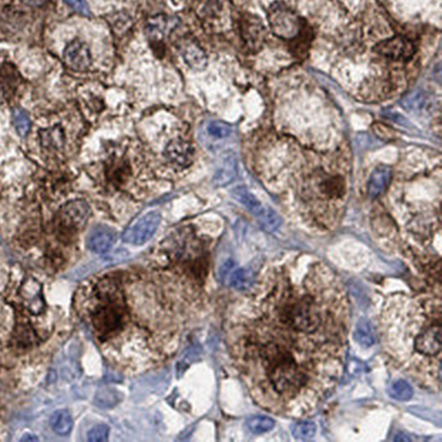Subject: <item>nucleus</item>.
<instances>
[{
  "label": "nucleus",
  "mask_w": 442,
  "mask_h": 442,
  "mask_svg": "<svg viewBox=\"0 0 442 442\" xmlns=\"http://www.w3.org/2000/svg\"><path fill=\"white\" fill-rule=\"evenodd\" d=\"M232 311L229 346L252 399L285 417L313 413L343 373L346 291L317 257L290 253L262 270Z\"/></svg>",
  "instance_id": "nucleus-1"
},
{
  "label": "nucleus",
  "mask_w": 442,
  "mask_h": 442,
  "mask_svg": "<svg viewBox=\"0 0 442 442\" xmlns=\"http://www.w3.org/2000/svg\"><path fill=\"white\" fill-rule=\"evenodd\" d=\"M441 296L395 294L381 314V339L389 358L426 389L441 388Z\"/></svg>",
  "instance_id": "nucleus-2"
},
{
  "label": "nucleus",
  "mask_w": 442,
  "mask_h": 442,
  "mask_svg": "<svg viewBox=\"0 0 442 442\" xmlns=\"http://www.w3.org/2000/svg\"><path fill=\"white\" fill-rule=\"evenodd\" d=\"M128 317L125 298L114 279L107 277L94 289L90 319L100 339L107 340L120 332Z\"/></svg>",
  "instance_id": "nucleus-3"
},
{
  "label": "nucleus",
  "mask_w": 442,
  "mask_h": 442,
  "mask_svg": "<svg viewBox=\"0 0 442 442\" xmlns=\"http://www.w3.org/2000/svg\"><path fill=\"white\" fill-rule=\"evenodd\" d=\"M91 216V208L84 200H73L60 208L56 227L62 239H71L86 226Z\"/></svg>",
  "instance_id": "nucleus-4"
},
{
  "label": "nucleus",
  "mask_w": 442,
  "mask_h": 442,
  "mask_svg": "<svg viewBox=\"0 0 442 442\" xmlns=\"http://www.w3.org/2000/svg\"><path fill=\"white\" fill-rule=\"evenodd\" d=\"M270 27L275 36L285 40H292L301 35L304 24L301 17L283 3H275L268 10Z\"/></svg>",
  "instance_id": "nucleus-5"
},
{
  "label": "nucleus",
  "mask_w": 442,
  "mask_h": 442,
  "mask_svg": "<svg viewBox=\"0 0 442 442\" xmlns=\"http://www.w3.org/2000/svg\"><path fill=\"white\" fill-rule=\"evenodd\" d=\"M160 224V215L158 211H151L142 217L134 226L126 230L123 236L125 243H133L135 245H144L154 236Z\"/></svg>",
  "instance_id": "nucleus-6"
},
{
  "label": "nucleus",
  "mask_w": 442,
  "mask_h": 442,
  "mask_svg": "<svg viewBox=\"0 0 442 442\" xmlns=\"http://www.w3.org/2000/svg\"><path fill=\"white\" fill-rule=\"evenodd\" d=\"M240 35L247 49L257 51L261 48L266 40V28L258 17L245 15L240 20Z\"/></svg>",
  "instance_id": "nucleus-7"
},
{
  "label": "nucleus",
  "mask_w": 442,
  "mask_h": 442,
  "mask_svg": "<svg viewBox=\"0 0 442 442\" xmlns=\"http://www.w3.org/2000/svg\"><path fill=\"white\" fill-rule=\"evenodd\" d=\"M375 52L392 60L409 59L415 54V45L404 37H394L381 41L375 47Z\"/></svg>",
  "instance_id": "nucleus-8"
},
{
  "label": "nucleus",
  "mask_w": 442,
  "mask_h": 442,
  "mask_svg": "<svg viewBox=\"0 0 442 442\" xmlns=\"http://www.w3.org/2000/svg\"><path fill=\"white\" fill-rule=\"evenodd\" d=\"M63 59L70 69L77 73L86 71L92 64L90 49L86 43L80 40H73L66 47Z\"/></svg>",
  "instance_id": "nucleus-9"
},
{
  "label": "nucleus",
  "mask_w": 442,
  "mask_h": 442,
  "mask_svg": "<svg viewBox=\"0 0 442 442\" xmlns=\"http://www.w3.org/2000/svg\"><path fill=\"white\" fill-rule=\"evenodd\" d=\"M166 160L178 169L190 167L194 160L195 151L192 144L184 139L169 142L164 151Z\"/></svg>",
  "instance_id": "nucleus-10"
},
{
  "label": "nucleus",
  "mask_w": 442,
  "mask_h": 442,
  "mask_svg": "<svg viewBox=\"0 0 442 442\" xmlns=\"http://www.w3.org/2000/svg\"><path fill=\"white\" fill-rule=\"evenodd\" d=\"M22 302L28 311L33 315L40 314L45 310V300L43 298V287L35 277H28L20 289Z\"/></svg>",
  "instance_id": "nucleus-11"
},
{
  "label": "nucleus",
  "mask_w": 442,
  "mask_h": 442,
  "mask_svg": "<svg viewBox=\"0 0 442 442\" xmlns=\"http://www.w3.org/2000/svg\"><path fill=\"white\" fill-rule=\"evenodd\" d=\"M238 160L232 152H226L221 155L217 171L213 176V183L218 187L229 185L237 177Z\"/></svg>",
  "instance_id": "nucleus-12"
},
{
  "label": "nucleus",
  "mask_w": 442,
  "mask_h": 442,
  "mask_svg": "<svg viewBox=\"0 0 442 442\" xmlns=\"http://www.w3.org/2000/svg\"><path fill=\"white\" fill-rule=\"evenodd\" d=\"M392 177L393 171L389 166L381 165L376 168L375 171L370 175L369 181H368V196L370 198H376L381 196L387 190V187L389 186Z\"/></svg>",
  "instance_id": "nucleus-13"
},
{
  "label": "nucleus",
  "mask_w": 442,
  "mask_h": 442,
  "mask_svg": "<svg viewBox=\"0 0 442 442\" xmlns=\"http://www.w3.org/2000/svg\"><path fill=\"white\" fill-rule=\"evenodd\" d=\"M114 243V232L107 227H99L89 237L88 248L96 253H105L112 248Z\"/></svg>",
  "instance_id": "nucleus-14"
},
{
  "label": "nucleus",
  "mask_w": 442,
  "mask_h": 442,
  "mask_svg": "<svg viewBox=\"0 0 442 442\" xmlns=\"http://www.w3.org/2000/svg\"><path fill=\"white\" fill-rule=\"evenodd\" d=\"M181 56L184 58L190 68L196 71H203L208 64V58L205 51L200 48L197 43L194 41L186 43L181 47Z\"/></svg>",
  "instance_id": "nucleus-15"
},
{
  "label": "nucleus",
  "mask_w": 442,
  "mask_h": 442,
  "mask_svg": "<svg viewBox=\"0 0 442 442\" xmlns=\"http://www.w3.org/2000/svg\"><path fill=\"white\" fill-rule=\"evenodd\" d=\"M231 195L238 203L241 204L249 213H252L254 216L258 217L264 211V206L257 199L254 195L251 194L250 190L247 187H236L231 190Z\"/></svg>",
  "instance_id": "nucleus-16"
},
{
  "label": "nucleus",
  "mask_w": 442,
  "mask_h": 442,
  "mask_svg": "<svg viewBox=\"0 0 442 442\" xmlns=\"http://www.w3.org/2000/svg\"><path fill=\"white\" fill-rule=\"evenodd\" d=\"M256 275L250 269L240 268L232 271L229 275V284L240 292H245L256 282Z\"/></svg>",
  "instance_id": "nucleus-17"
},
{
  "label": "nucleus",
  "mask_w": 442,
  "mask_h": 442,
  "mask_svg": "<svg viewBox=\"0 0 442 442\" xmlns=\"http://www.w3.org/2000/svg\"><path fill=\"white\" fill-rule=\"evenodd\" d=\"M354 337L357 343L363 347L373 346L375 344L376 335L372 323L366 319H360L355 326Z\"/></svg>",
  "instance_id": "nucleus-18"
},
{
  "label": "nucleus",
  "mask_w": 442,
  "mask_h": 442,
  "mask_svg": "<svg viewBox=\"0 0 442 442\" xmlns=\"http://www.w3.org/2000/svg\"><path fill=\"white\" fill-rule=\"evenodd\" d=\"M50 427L56 434L67 436L73 428V419L67 411H56L50 417Z\"/></svg>",
  "instance_id": "nucleus-19"
},
{
  "label": "nucleus",
  "mask_w": 442,
  "mask_h": 442,
  "mask_svg": "<svg viewBox=\"0 0 442 442\" xmlns=\"http://www.w3.org/2000/svg\"><path fill=\"white\" fill-rule=\"evenodd\" d=\"M204 130H205L206 135L213 141L227 139L231 135L232 132L231 126L222 121H211L206 124Z\"/></svg>",
  "instance_id": "nucleus-20"
},
{
  "label": "nucleus",
  "mask_w": 442,
  "mask_h": 442,
  "mask_svg": "<svg viewBox=\"0 0 442 442\" xmlns=\"http://www.w3.org/2000/svg\"><path fill=\"white\" fill-rule=\"evenodd\" d=\"M389 396L398 402H407L413 397V389L408 381H396L389 387Z\"/></svg>",
  "instance_id": "nucleus-21"
},
{
  "label": "nucleus",
  "mask_w": 442,
  "mask_h": 442,
  "mask_svg": "<svg viewBox=\"0 0 442 442\" xmlns=\"http://www.w3.org/2000/svg\"><path fill=\"white\" fill-rule=\"evenodd\" d=\"M258 218L262 228L268 232L275 231L282 224L281 217L275 211H272L271 208H264Z\"/></svg>",
  "instance_id": "nucleus-22"
},
{
  "label": "nucleus",
  "mask_w": 442,
  "mask_h": 442,
  "mask_svg": "<svg viewBox=\"0 0 442 442\" xmlns=\"http://www.w3.org/2000/svg\"><path fill=\"white\" fill-rule=\"evenodd\" d=\"M275 425V421L266 416H253L247 421V427L254 434H266L273 429Z\"/></svg>",
  "instance_id": "nucleus-23"
},
{
  "label": "nucleus",
  "mask_w": 442,
  "mask_h": 442,
  "mask_svg": "<svg viewBox=\"0 0 442 442\" xmlns=\"http://www.w3.org/2000/svg\"><path fill=\"white\" fill-rule=\"evenodd\" d=\"M40 139L43 146L48 148H60L63 146V134L59 128H49L40 132Z\"/></svg>",
  "instance_id": "nucleus-24"
},
{
  "label": "nucleus",
  "mask_w": 442,
  "mask_h": 442,
  "mask_svg": "<svg viewBox=\"0 0 442 442\" xmlns=\"http://www.w3.org/2000/svg\"><path fill=\"white\" fill-rule=\"evenodd\" d=\"M402 107L406 109H409L411 112H420L426 109L427 98L426 94L421 91H415L409 96H405L402 101Z\"/></svg>",
  "instance_id": "nucleus-25"
},
{
  "label": "nucleus",
  "mask_w": 442,
  "mask_h": 442,
  "mask_svg": "<svg viewBox=\"0 0 442 442\" xmlns=\"http://www.w3.org/2000/svg\"><path fill=\"white\" fill-rule=\"evenodd\" d=\"M13 122H14L15 128H16L19 135L24 137L29 133L30 128H31V121L24 111L19 109H15L14 113H13Z\"/></svg>",
  "instance_id": "nucleus-26"
},
{
  "label": "nucleus",
  "mask_w": 442,
  "mask_h": 442,
  "mask_svg": "<svg viewBox=\"0 0 442 442\" xmlns=\"http://www.w3.org/2000/svg\"><path fill=\"white\" fill-rule=\"evenodd\" d=\"M317 427L311 421H301L292 428L294 437L298 440H309L314 437Z\"/></svg>",
  "instance_id": "nucleus-27"
},
{
  "label": "nucleus",
  "mask_w": 442,
  "mask_h": 442,
  "mask_svg": "<svg viewBox=\"0 0 442 442\" xmlns=\"http://www.w3.org/2000/svg\"><path fill=\"white\" fill-rule=\"evenodd\" d=\"M109 429L107 425H98L88 432V440L90 442H105L109 439Z\"/></svg>",
  "instance_id": "nucleus-28"
},
{
  "label": "nucleus",
  "mask_w": 442,
  "mask_h": 442,
  "mask_svg": "<svg viewBox=\"0 0 442 442\" xmlns=\"http://www.w3.org/2000/svg\"><path fill=\"white\" fill-rule=\"evenodd\" d=\"M373 131L376 135L379 136V139H386V141L395 139L396 136H397V134L392 128L385 125L383 123H375L373 125Z\"/></svg>",
  "instance_id": "nucleus-29"
},
{
  "label": "nucleus",
  "mask_w": 442,
  "mask_h": 442,
  "mask_svg": "<svg viewBox=\"0 0 442 442\" xmlns=\"http://www.w3.org/2000/svg\"><path fill=\"white\" fill-rule=\"evenodd\" d=\"M24 3L32 6V7H37V6H41L45 3V0H22Z\"/></svg>",
  "instance_id": "nucleus-30"
},
{
  "label": "nucleus",
  "mask_w": 442,
  "mask_h": 442,
  "mask_svg": "<svg viewBox=\"0 0 442 442\" xmlns=\"http://www.w3.org/2000/svg\"><path fill=\"white\" fill-rule=\"evenodd\" d=\"M27 439H28V440H38V439H37V438H36V437H31V436H30V437H26V438H24V439H22V440H27Z\"/></svg>",
  "instance_id": "nucleus-31"
},
{
  "label": "nucleus",
  "mask_w": 442,
  "mask_h": 442,
  "mask_svg": "<svg viewBox=\"0 0 442 442\" xmlns=\"http://www.w3.org/2000/svg\"><path fill=\"white\" fill-rule=\"evenodd\" d=\"M1 99H3V93H1V90H0V102H1Z\"/></svg>",
  "instance_id": "nucleus-32"
}]
</instances>
